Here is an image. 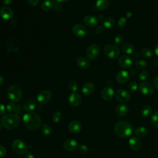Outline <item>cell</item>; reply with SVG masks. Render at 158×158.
<instances>
[{
	"label": "cell",
	"instance_id": "6da1fadb",
	"mask_svg": "<svg viewBox=\"0 0 158 158\" xmlns=\"http://www.w3.org/2000/svg\"><path fill=\"white\" fill-rule=\"evenodd\" d=\"M24 126L28 130L35 131L41 125V118L40 116L33 112H28L24 114L22 118Z\"/></svg>",
	"mask_w": 158,
	"mask_h": 158
},
{
	"label": "cell",
	"instance_id": "7a4b0ae2",
	"mask_svg": "<svg viewBox=\"0 0 158 158\" xmlns=\"http://www.w3.org/2000/svg\"><path fill=\"white\" fill-rule=\"evenodd\" d=\"M114 131L117 136L120 138H126L133 133V127L130 122L122 120L115 123Z\"/></svg>",
	"mask_w": 158,
	"mask_h": 158
},
{
	"label": "cell",
	"instance_id": "3957f363",
	"mask_svg": "<svg viewBox=\"0 0 158 158\" xmlns=\"http://www.w3.org/2000/svg\"><path fill=\"white\" fill-rule=\"evenodd\" d=\"M20 123V118L16 114H8L4 115L1 119L2 126L8 130H12L17 128Z\"/></svg>",
	"mask_w": 158,
	"mask_h": 158
},
{
	"label": "cell",
	"instance_id": "277c9868",
	"mask_svg": "<svg viewBox=\"0 0 158 158\" xmlns=\"http://www.w3.org/2000/svg\"><path fill=\"white\" fill-rule=\"evenodd\" d=\"M12 149L16 154L22 156L27 153L28 146L22 139H15L12 143Z\"/></svg>",
	"mask_w": 158,
	"mask_h": 158
},
{
	"label": "cell",
	"instance_id": "5b68a950",
	"mask_svg": "<svg viewBox=\"0 0 158 158\" xmlns=\"http://www.w3.org/2000/svg\"><path fill=\"white\" fill-rule=\"evenodd\" d=\"M7 96L12 102H18L22 98V91L17 85H11L7 89Z\"/></svg>",
	"mask_w": 158,
	"mask_h": 158
},
{
	"label": "cell",
	"instance_id": "8992f818",
	"mask_svg": "<svg viewBox=\"0 0 158 158\" xmlns=\"http://www.w3.org/2000/svg\"><path fill=\"white\" fill-rule=\"evenodd\" d=\"M103 51L106 56L111 59L117 58L120 54L118 47L114 44H106L104 47Z\"/></svg>",
	"mask_w": 158,
	"mask_h": 158
},
{
	"label": "cell",
	"instance_id": "52a82bcc",
	"mask_svg": "<svg viewBox=\"0 0 158 158\" xmlns=\"http://www.w3.org/2000/svg\"><path fill=\"white\" fill-rule=\"evenodd\" d=\"M139 90L144 96H151L154 93V86L148 81H142L139 85Z\"/></svg>",
	"mask_w": 158,
	"mask_h": 158
},
{
	"label": "cell",
	"instance_id": "ba28073f",
	"mask_svg": "<svg viewBox=\"0 0 158 158\" xmlns=\"http://www.w3.org/2000/svg\"><path fill=\"white\" fill-rule=\"evenodd\" d=\"M115 98L117 101L125 103L130 99L131 95L128 91L124 89H120L115 92Z\"/></svg>",
	"mask_w": 158,
	"mask_h": 158
},
{
	"label": "cell",
	"instance_id": "9c48e42d",
	"mask_svg": "<svg viewBox=\"0 0 158 158\" xmlns=\"http://www.w3.org/2000/svg\"><path fill=\"white\" fill-rule=\"evenodd\" d=\"M99 52V47L96 44H91L88 47L86 51V56L88 59L93 60L98 57Z\"/></svg>",
	"mask_w": 158,
	"mask_h": 158
},
{
	"label": "cell",
	"instance_id": "30bf717a",
	"mask_svg": "<svg viewBox=\"0 0 158 158\" xmlns=\"http://www.w3.org/2000/svg\"><path fill=\"white\" fill-rule=\"evenodd\" d=\"M52 97V93L49 90H43L39 92L36 96V99L38 102L41 104L48 103Z\"/></svg>",
	"mask_w": 158,
	"mask_h": 158
},
{
	"label": "cell",
	"instance_id": "8fae6325",
	"mask_svg": "<svg viewBox=\"0 0 158 158\" xmlns=\"http://www.w3.org/2000/svg\"><path fill=\"white\" fill-rule=\"evenodd\" d=\"M118 65L125 69H127L130 67L133 64V59L127 55L121 56L118 60Z\"/></svg>",
	"mask_w": 158,
	"mask_h": 158
},
{
	"label": "cell",
	"instance_id": "7c38bea8",
	"mask_svg": "<svg viewBox=\"0 0 158 158\" xmlns=\"http://www.w3.org/2000/svg\"><path fill=\"white\" fill-rule=\"evenodd\" d=\"M72 30L73 34L78 37L84 36L87 33L86 27L81 23H76L73 25L72 28Z\"/></svg>",
	"mask_w": 158,
	"mask_h": 158
},
{
	"label": "cell",
	"instance_id": "4fadbf2b",
	"mask_svg": "<svg viewBox=\"0 0 158 158\" xmlns=\"http://www.w3.org/2000/svg\"><path fill=\"white\" fill-rule=\"evenodd\" d=\"M68 100L70 104L73 107L78 106L81 103V98L80 95L76 92L70 93L69 96Z\"/></svg>",
	"mask_w": 158,
	"mask_h": 158
},
{
	"label": "cell",
	"instance_id": "5bb4252c",
	"mask_svg": "<svg viewBox=\"0 0 158 158\" xmlns=\"http://www.w3.org/2000/svg\"><path fill=\"white\" fill-rule=\"evenodd\" d=\"M115 78L118 83L123 84L129 80L130 73L127 70H120L117 72Z\"/></svg>",
	"mask_w": 158,
	"mask_h": 158
},
{
	"label": "cell",
	"instance_id": "9a60e30c",
	"mask_svg": "<svg viewBox=\"0 0 158 158\" xmlns=\"http://www.w3.org/2000/svg\"><path fill=\"white\" fill-rule=\"evenodd\" d=\"M129 147L133 151H138L141 147V142L137 136H132L128 140Z\"/></svg>",
	"mask_w": 158,
	"mask_h": 158
},
{
	"label": "cell",
	"instance_id": "2e32d148",
	"mask_svg": "<svg viewBox=\"0 0 158 158\" xmlns=\"http://www.w3.org/2000/svg\"><path fill=\"white\" fill-rule=\"evenodd\" d=\"M83 22L88 27L92 28L94 27L97 25L98 23V19L92 15H88L85 16L83 19Z\"/></svg>",
	"mask_w": 158,
	"mask_h": 158
},
{
	"label": "cell",
	"instance_id": "e0dca14e",
	"mask_svg": "<svg viewBox=\"0 0 158 158\" xmlns=\"http://www.w3.org/2000/svg\"><path fill=\"white\" fill-rule=\"evenodd\" d=\"M115 114L119 117H124L129 112V107L125 104H120L118 105L115 108Z\"/></svg>",
	"mask_w": 158,
	"mask_h": 158
},
{
	"label": "cell",
	"instance_id": "ac0fdd59",
	"mask_svg": "<svg viewBox=\"0 0 158 158\" xmlns=\"http://www.w3.org/2000/svg\"><path fill=\"white\" fill-rule=\"evenodd\" d=\"M114 95V89L110 86L105 87L102 90L101 96H102V99L106 101H109V100L112 99Z\"/></svg>",
	"mask_w": 158,
	"mask_h": 158
},
{
	"label": "cell",
	"instance_id": "d6986e66",
	"mask_svg": "<svg viewBox=\"0 0 158 158\" xmlns=\"http://www.w3.org/2000/svg\"><path fill=\"white\" fill-rule=\"evenodd\" d=\"M14 12L12 9L8 7H3L0 9V16L5 20H8L13 17Z\"/></svg>",
	"mask_w": 158,
	"mask_h": 158
},
{
	"label": "cell",
	"instance_id": "ffe728a7",
	"mask_svg": "<svg viewBox=\"0 0 158 158\" xmlns=\"http://www.w3.org/2000/svg\"><path fill=\"white\" fill-rule=\"evenodd\" d=\"M77 147V141L73 138L67 139L64 143V148L67 151H72Z\"/></svg>",
	"mask_w": 158,
	"mask_h": 158
},
{
	"label": "cell",
	"instance_id": "44dd1931",
	"mask_svg": "<svg viewBox=\"0 0 158 158\" xmlns=\"http://www.w3.org/2000/svg\"><path fill=\"white\" fill-rule=\"evenodd\" d=\"M82 128L81 123L78 120L72 121L69 125V130L73 133H77L80 131Z\"/></svg>",
	"mask_w": 158,
	"mask_h": 158
},
{
	"label": "cell",
	"instance_id": "7402d4cb",
	"mask_svg": "<svg viewBox=\"0 0 158 158\" xmlns=\"http://www.w3.org/2000/svg\"><path fill=\"white\" fill-rule=\"evenodd\" d=\"M36 106V102L32 99L27 100L23 104V109L25 111L31 112L33 110Z\"/></svg>",
	"mask_w": 158,
	"mask_h": 158
},
{
	"label": "cell",
	"instance_id": "603a6c76",
	"mask_svg": "<svg viewBox=\"0 0 158 158\" xmlns=\"http://www.w3.org/2000/svg\"><path fill=\"white\" fill-rule=\"evenodd\" d=\"M76 63L78 67L82 69H87L89 66V62L88 60L82 56L77 57L76 59Z\"/></svg>",
	"mask_w": 158,
	"mask_h": 158
},
{
	"label": "cell",
	"instance_id": "cb8c5ba5",
	"mask_svg": "<svg viewBox=\"0 0 158 158\" xmlns=\"http://www.w3.org/2000/svg\"><path fill=\"white\" fill-rule=\"evenodd\" d=\"M94 90V85L91 83H85L81 89L82 93L85 95H89L93 93Z\"/></svg>",
	"mask_w": 158,
	"mask_h": 158
},
{
	"label": "cell",
	"instance_id": "d4e9b609",
	"mask_svg": "<svg viewBox=\"0 0 158 158\" xmlns=\"http://www.w3.org/2000/svg\"><path fill=\"white\" fill-rule=\"evenodd\" d=\"M122 51L127 54H131L135 51V46L130 43H125L122 46Z\"/></svg>",
	"mask_w": 158,
	"mask_h": 158
},
{
	"label": "cell",
	"instance_id": "484cf974",
	"mask_svg": "<svg viewBox=\"0 0 158 158\" xmlns=\"http://www.w3.org/2000/svg\"><path fill=\"white\" fill-rule=\"evenodd\" d=\"M109 0H97L96 7L99 10H106L109 6Z\"/></svg>",
	"mask_w": 158,
	"mask_h": 158
},
{
	"label": "cell",
	"instance_id": "4316f807",
	"mask_svg": "<svg viewBox=\"0 0 158 158\" xmlns=\"http://www.w3.org/2000/svg\"><path fill=\"white\" fill-rule=\"evenodd\" d=\"M152 107L148 105H144L140 109V114L143 117H148L152 114Z\"/></svg>",
	"mask_w": 158,
	"mask_h": 158
},
{
	"label": "cell",
	"instance_id": "83f0119b",
	"mask_svg": "<svg viewBox=\"0 0 158 158\" xmlns=\"http://www.w3.org/2000/svg\"><path fill=\"white\" fill-rule=\"evenodd\" d=\"M134 133H135V135L137 137L143 138V137H145L148 135V131L146 127H139L135 129V130L134 131Z\"/></svg>",
	"mask_w": 158,
	"mask_h": 158
},
{
	"label": "cell",
	"instance_id": "f1b7e54d",
	"mask_svg": "<svg viewBox=\"0 0 158 158\" xmlns=\"http://www.w3.org/2000/svg\"><path fill=\"white\" fill-rule=\"evenodd\" d=\"M115 19L111 17H107L103 20V25L106 28H112L115 25Z\"/></svg>",
	"mask_w": 158,
	"mask_h": 158
},
{
	"label": "cell",
	"instance_id": "f546056e",
	"mask_svg": "<svg viewBox=\"0 0 158 158\" xmlns=\"http://www.w3.org/2000/svg\"><path fill=\"white\" fill-rule=\"evenodd\" d=\"M53 7V3L51 0H46L41 4V8L44 11H49Z\"/></svg>",
	"mask_w": 158,
	"mask_h": 158
},
{
	"label": "cell",
	"instance_id": "4dcf8cb0",
	"mask_svg": "<svg viewBox=\"0 0 158 158\" xmlns=\"http://www.w3.org/2000/svg\"><path fill=\"white\" fill-rule=\"evenodd\" d=\"M141 54L143 57L146 58L151 59L153 57V52L152 51L148 48H144L141 49Z\"/></svg>",
	"mask_w": 158,
	"mask_h": 158
},
{
	"label": "cell",
	"instance_id": "1f68e13d",
	"mask_svg": "<svg viewBox=\"0 0 158 158\" xmlns=\"http://www.w3.org/2000/svg\"><path fill=\"white\" fill-rule=\"evenodd\" d=\"M135 66L136 67L137 69L144 70V69H147V67H148V63L144 60L139 59V60H138L136 61Z\"/></svg>",
	"mask_w": 158,
	"mask_h": 158
},
{
	"label": "cell",
	"instance_id": "d6a6232c",
	"mask_svg": "<svg viewBox=\"0 0 158 158\" xmlns=\"http://www.w3.org/2000/svg\"><path fill=\"white\" fill-rule=\"evenodd\" d=\"M151 123L152 125L156 128H158V110L154 111L151 117Z\"/></svg>",
	"mask_w": 158,
	"mask_h": 158
},
{
	"label": "cell",
	"instance_id": "836d02e7",
	"mask_svg": "<svg viewBox=\"0 0 158 158\" xmlns=\"http://www.w3.org/2000/svg\"><path fill=\"white\" fill-rule=\"evenodd\" d=\"M41 132L43 133V135L46 136H48L51 133L52 128L49 125L44 123L42 125V127H41Z\"/></svg>",
	"mask_w": 158,
	"mask_h": 158
},
{
	"label": "cell",
	"instance_id": "e575fe53",
	"mask_svg": "<svg viewBox=\"0 0 158 158\" xmlns=\"http://www.w3.org/2000/svg\"><path fill=\"white\" fill-rule=\"evenodd\" d=\"M6 110H7L9 113H13L15 112L17 105L14 102H10L8 103L6 106Z\"/></svg>",
	"mask_w": 158,
	"mask_h": 158
},
{
	"label": "cell",
	"instance_id": "d590c367",
	"mask_svg": "<svg viewBox=\"0 0 158 158\" xmlns=\"http://www.w3.org/2000/svg\"><path fill=\"white\" fill-rule=\"evenodd\" d=\"M149 77V73L148 71L146 70H142L141 72H140L138 74V79L140 81H144L146 80Z\"/></svg>",
	"mask_w": 158,
	"mask_h": 158
},
{
	"label": "cell",
	"instance_id": "8d00e7d4",
	"mask_svg": "<svg viewBox=\"0 0 158 158\" xmlns=\"http://www.w3.org/2000/svg\"><path fill=\"white\" fill-rule=\"evenodd\" d=\"M69 88L72 92H75L78 89L77 83L75 80H70L68 85Z\"/></svg>",
	"mask_w": 158,
	"mask_h": 158
},
{
	"label": "cell",
	"instance_id": "74e56055",
	"mask_svg": "<svg viewBox=\"0 0 158 158\" xmlns=\"http://www.w3.org/2000/svg\"><path fill=\"white\" fill-rule=\"evenodd\" d=\"M124 41V38L122 35H118L116 36L114 38V43L115 44L116 46H120L123 44Z\"/></svg>",
	"mask_w": 158,
	"mask_h": 158
},
{
	"label": "cell",
	"instance_id": "f35d334b",
	"mask_svg": "<svg viewBox=\"0 0 158 158\" xmlns=\"http://www.w3.org/2000/svg\"><path fill=\"white\" fill-rule=\"evenodd\" d=\"M128 89L130 91L134 92L138 89V83L136 81H131L128 84Z\"/></svg>",
	"mask_w": 158,
	"mask_h": 158
},
{
	"label": "cell",
	"instance_id": "ab89813d",
	"mask_svg": "<svg viewBox=\"0 0 158 158\" xmlns=\"http://www.w3.org/2000/svg\"><path fill=\"white\" fill-rule=\"evenodd\" d=\"M61 116H62L61 113H60V112H59V111H56V112H55L52 114V120H53L54 122L57 123V122H58L60 120Z\"/></svg>",
	"mask_w": 158,
	"mask_h": 158
},
{
	"label": "cell",
	"instance_id": "60d3db41",
	"mask_svg": "<svg viewBox=\"0 0 158 158\" xmlns=\"http://www.w3.org/2000/svg\"><path fill=\"white\" fill-rule=\"evenodd\" d=\"M78 150L80 153L85 154L87 153V152L88 151V148L87 146L82 144V145H80L78 147Z\"/></svg>",
	"mask_w": 158,
	"mask_h": 158
},
{
	"label": "cell",
	"instance_id": "b9f144b4",
	"mask_svg": "<svg viewBox=\"0 0 158 158\" xmlns=\"http://www.w3.org/2000/svg\"><path fill=\"white\" fill-rule=\"evenodd\" d=\"M127 22V17H121L117 23V27L122 28L123 27Z\"/></svg>",
	"mask_w": 158,
	"mask_h": 158
},
{
	"label": "cell",
	"instance_id": "7bdbcfd3",
	"mask_svg": "<svg viewBox=\"0 0 158 158\" xmlns=\"http://www.w3.org/2000/svg\"><path fill=\"white\" fill-rule=\"evenodd\" d=\"M6 154V149L4 146L0 145V158L4 157Z\"/></svg>",
	"mask_w": 158,
	"mask_h": 158
},
{
	"label": "cell",
	"instance_id": "ee69618b",
	"mask_svg": "<svg viewBox=\"0 0 158 158\" xmlns=\"http://www.w3.org/2000/svg\"><path fill=\"white\" fill-rule=\"evenodd\" d=\"M6 112V107L4 104L0 103V115H4Z\"/></svg>",
	"mask_w": 158,
	"mask_h": 158
},
{
	"label": "cell",
	"instance_id": "f6af8a7d",
	"mask_svg": "<svg viewBox=\"0 0 158 158\" xmlns=\"http://www.w3.org/2000/svg\"><path fill=\"white\" fill-rule=\"evenodd\" d=\"M104 30V28L102 26H98L96 29H95V31L97 34H101Z\"/></svg>",
	"mask_w": 158,
	"mask_h": 158
},
{
	"label": "cell",
	"instance_id": "bcb514c9",
	"mask_svg": "<svg viewBox=\"0 0 158 158\" xmlns=\"http://www.w3.org/2000/svg\"><path fill=\"white\" fill-rule=\"evenodd\" d=\"M152 83H153V86L154 87L157 89L158 90V76H156L153 79V81H152Z\"/></svg>",
	"mask_w": 158,
	"mask_h": 158
},
{
	"label": "cell",
	"instance_id": "7dc6e473",
	"mask_svg": "<svg viewBox=\"0 0 158 158\" xmlns=\"http://www.w3.org/2000/svg\"><path fill=\"white\" fill-rule=\"evenodd\" d=\"M27 1L28 4L32 6H35L37 5L40 1V0H27Z\"/></svg>",
	"mask_w": 158,
	"mask_h": 158
},
{
	"label": "cell",
	"instance_id": "c3c4849f",
	"mask_svg": "<svg viewBox=\"0 0 158 158\" xmlns=\"http://www.w3.org/2000/svg\"><path fill=\"white\" fill-rule=\"evenodd\" d=\"M22 108L20 106V105H17V107H16V110H15V112L17 114H20L22 112Z\"/></svg>",
	"mask_w": 158,
	"mask_h": 158
},
{
	"label": "cell",
	"instance_id": "681fc988",
	"mask_svg": "<svg viewBox=\"0 0 158 158\" xmlns=\"http://www.w3.org/2000/svg\"><path fill=\"white\" fill-rule=\"evenodd\" d=\"M24 158H35V157L33 154H31V152H28L25 155Z\"/></svg>",
	"mask_w": 158,
	"mask_h": 158
},
{
	"label": "cell",
	"instance_id": "f907efd6",
	"mask_svg": "<svg viewBox=\"0 0 158 158\" xmlns=\"http://www.w3.org/2000/svg\"><path fill=\"white\" fill-rule=\"evenodd\" d=\"M13 0H2V2L5 5H9L10 4Z\"/></svg>",
	"mask_w": 158,
	"mask_h": 158
},
{
	"label": "cell",
	"instance_id": "816d5d0a",
	"mask_svg": "<svg viewBox=\"0 0 158 158\" xmlns=\"http://www.w3.org/2000/svg\"><path fill=\"white\" fill-rule=\"evenodd\" d=\"M153 65L154 66H158V57H156L154 59V60H153Z\"/></svg>",
	"mask_w": 158,
	"mask_h": 158
},
{
	"label": "cell",
	"instance_id": "f5cc1de1",
	"mask_svg": "<svg viewBox=\"0 0 158 158\" xmlns=\"http://www.w3.org/2000/svg\"><path fill=\"white\" fill-rule=\"evenodd\" d=\"M154 52H155L156 54L157 55V56H158V43L155 45V47H154Z\"/></svg>",
	"mask_w": 158,
	"mask_h": 158
},
{
	"label": "cell",
	"instance_id": "db71d44e",
	"mask_svg": "<svg viewBox=\"0 0 158 158\" xmlns=\"http://www.w3.org/2000/svg\"><path fill=\"white\" fill-rule=\"evenodd\" d=\"M136 74H137V72H136V70H135V69L131 70V72H130V75H131V76H135Z\"/></svg>",
	"mask_w": 158,
	"mask_h": 158
},
{
	"label": "cell",
	"instance_id": "11a10c76",
	"mask_svg": "<svg viewBox=\"0 0 158 158\" xmlns=\"http://www.w3.org/2000/svg\"><path fill=\"white\" fill-rule=\"evenodd\" d=\"M4 78L2 77V76L0 75V86H1V85H3V83H4Z\"/></svg>",
	"mask_w": 158,
	"mask_h": 158
},
{
	"label": "cell",
	"instance_id": "9f6ffc18",
	"mask_svg": "<svg viewBox=\"0 0 158 158\" xmlns=\"http://www.w3.org/2000/svg\"><path fill=\"white\" fill-rule=\"evenodd\" d=\"M54 1L57 3H62V2H65L67 1L68 0H54Z\"/></svg>",
	"mask_w": 158,
	"mask_h": 158
},
{
	"label": "cell",
	"instance_id": "6f0895ef",
	"mask_svg": "<svg viewBox=\"0 0 158 158\" xmlns=\"http://www.w3.org/2000/svg\"><path fill=\"white\" fill-rule=\"evenodd\" d=\"M1 119H2V118H1V115H0V121H1Z\"/></svg>",
	"mask_w": 158,
	"mask_h": 158
},
{
	"label": "cell",
	"instance_id": "680465c9",
	"mask_svg": "<svg viewBox=\"0 0 158 158\" xmlns=\"http://www.w3.org/2000/svg\"><path fill=\"white\" fill-rule=\"evenodd\" d=\"M1 123H0V130H1Z\"/></svg>",
	"mask_w": 158,
	"mask_h": 158
}]
</instances>
